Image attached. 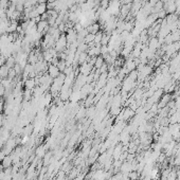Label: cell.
<instances>
[{"instance_id": "obj_20", "label": "cell", "mask_w": 180, "mask_h": 180, "mask_svg": "<svg viewBox=\"0 0 180 180\" xmlns=\"http://www.w3.org/2000/svg\"><path fill=\"white\" fill-rule=\"evenodd\" d=\"M84 115H86V109L85 108H79V112L76 113V118L81 119L82 117H84Z\"/></svg>"}, {"instance_id": "obj_6", "label": "cell", "mask_w": 180, "mask_h": 180, "mask_svg": "<svg viewBox=\"0 0 180 180\" xmlns=\"http://www.w3.org/2000/svg\"><path fill=\"white\" fill-rule=\"evenodd\" d=\"M134 168H136V167H134V165H132V163L129 162V161H126L125 163L122 164V166H121L122 173H124V174H129L130 172H132Z\"/></svg>"}, {"instance_id": "obj_19", "label": "cell", "mask_w": 180, "mask_h": 180, "mask_svg": "<svg viewBox=\"0 0 180 180\" xmlns=\"http://www.w3.org/2000/svg\"><path fill=\"white\" fill-rule=\"evenodd\" d=\"M109 7V0H100V7L103 10H107Z\"/></svg>"}, {"instance_id": "obj_4", "label": "cell", "mask_w": 180, "mask_h": 180, "mask_svg": "<svg viewBox=\"0 0 180 180\" xmlns=\"http://www.w3.org/2000/svg\"><path fill=\"white\" fill-rule=\"evenodd\" d=\"M48 74H49L52 79H55V77H57V76L62 73V72L59 71V69L57 66L55 65H52V64H49V67H48Z\"/></svg>"}, {"instance_id": "obj_1", "label": "cell", "mask_w": 180, "mask_h": 180, "mask_svg": "<svg viewBox=\"0 0 180 180\" xmlns=\"http://www.w3.org/2000/svg\"><path fill=\"white\" fill-rule=\"evenodd\" d=\"M68 45V41H67V37H66L65 34H62L60 37L55 41V45H54V49L57 53L64 52L66 49V47Z\"/></svg>"}, {"instance_id": "obj_11", "label": "cell", "mask_w": 180, "mask_h": 180, "mask_svg": "<svg viewBox=\"0 0 180 180\" xmlns=\"http://www.w3.org/2000/svg\"><path fill=\"white\" fill-rule=\"evenodd\" d=\"M9 70H10V68L7 65L1 66L0 67V79H7V74H9Z\"/></svg>"}, {"instance_id": "obj_22", "label": "cell", "mask_w": 180, "mask_h": 180, "mask_svg": "<svg viewBox=\"0 0 180 180\" xmlns=\"http://www.w3.org/2000/svg\"><path fill=\"white\" fill-rule=\"evenodd\" d=\"M84 179V175H77L75 178H73L72 180H83Z\"/></svg>"}, {"instance_id": "obj_8", "label": "cell", "mask_w": 180, "mask_h": 180, "mask_svg": "<svg viewBox=\"0 0 180 180\" xmlns=\"http://www.w3.org/2000/svg\"><path fill=\"white\" fill-rule=\"evenodd\" d=\"M34 7H35V10L37 11V13L39 14L40 16L46 13L47 10H48L47 9V3H37Z\"/></svg>"}, {"instance_id": "obj_2", "label": "cell", "mask_w": 180, "mask_h": 180, "mask_svg": "<svg viewBox=\"0 0 180 180\" xmlns=\"http://www.w3.org/2000/svg\"><path fill=\"white\" fill-rule=\"evenodd\" d=\"M151 67L141 64V67L139 68V72H138V77L143 79L145 77H147L151 74Z\"/></svg>"}, {"instance_id": "obj_7", "label": "cell", "mask_w": 180, "mask_h": 180, "mask_svg": "<svg viewBox=\"0 0 180 180\" xmlns=\"http://www.w3.org/2000/svg\"><path fill=\"white\" fill-rule=\"evenodd\" d=\"M12 164H13L12 157H11V155H7L3 158V160L1 162V166H3V168H7V167H11Z\"/></svg>"}, {"instance_id": "obj_9", "label": "cell", "mask_w": 180, "mask_h": 180, "mask_svg": "<svg viewBox=\"0 0 180 180\" xmlns=\"http://www.w3.org/2000/svg\"><path fill=\"white\" fill-rule=\"evenodd\" d=\"M87 29V31H88V33H91V34H96V33L100 31V26H98V23H96V22H93V23H91L90 26H87L86 28Z\"/></svg>"}, {"instance_id": "obj_3", "label": "cell", "mask_w": 180, "mask_h": 180, "mask_svg": "<svg viewBox=\"0 0 180 180\" xmlns=\"http://www.w3.org/2000/svg\"><path fill=\"white\" fill-rule=\"evenodd\" d=\"M92 68H93V65H92L91 62H86L81 65V67H79V72H81V74H83V75L88 76L92 73Z\"/></svg>"}, {"instance_id": "obj_23", "label": "cell", "mask_w": 180, "mask_h": 180, "mask_svg": "<svg viewBox=\"0 0 180 180\" xmlns=\"http://www.w3.org/2000/svg\"><path fill=\"white\" fill-rule=\"evenodd\" d=\"M4 109V103L2 101H0V113H1V111Z\"/></svg>"}, {"instance_id": "obj_12", "label": "cell", "mask_w": 180, "mask_h": 180, "mask_svg": "<svg viewBox=\"0 0 180 180\" xmlns=\"http://www.w3.org/2000/svg\"><path fill=\"white\" fill-rule=\"evenodd\" d=\"M170 94H166L164 95V96H162V98L159 100V104H158V107L159 108H162V107H166L167 103H168V101H170Z\"/></svg>"}, {"instance_id": "obj_16", "label": "cell", "mask_w": 180, "mask_h": 180, "mask_svg": "<svg viewBox=\"0 0 180 180\" xmlns=\"http://www.w3.org/2000/svg\"><path fill=\"white\" fill-rule=\"evenodd\" d=\"M93 40H94V34H91V33H88L87 35H86V37H85V39H84V43H87V45H94L93 43Z\"/></svg>"}, {"instance_id": "obj_13", "label": "cell", "mask_w": 180, "mask_h": 180, "mask_svg": "<svg viewBox=\"0 0 180 180\" xmlns=\"http://www.w3.org/2000/svg\"><path fill=\"white\" fill-rule=\"evenodd\" d=\"M104 64H105V59L103 56H96V57H95V62H94L95 69H100Z\"/></svg>"}, {"instance_id": "obj_14", "label": "cell", "mask_w": 180, "mask_h": 180, "mask_svg": "<svg viewBox=\"0 0 180 180\" xmlns=\"http://www.w3.org/2000/svg\"><path fill=\"white\" fill-rule=\"evenodd\" d=\"M4 65H7L9 68H14V66L16 65V60H15V57H14L13 55L10 56V57H7V59H5V64Z\"/></svg>"}, {"instance_id": "obj_15", "label": "cell", "mask_w": 180, "mask_h": 180, "mask_svg": "<svg viewBox=\"0 0 180 180\" xmlns=\"http://www.w3.org/2000/svg\"><path fill=\"white\" fill-rule=\"evenodd\" d=\"M110 37H111V34H104L103 33V36H102V40H101V46H108V43L110 40Z\"/></svg>"}, {"instance_id": "obj_5", "label": "cell", "mask_w": 180, "mask_h": 180, "mask_svg": "<svg viewBox=\"0 0 180 180\" xmlns=\"http://www.w3.org/2000/svg\"><path fill=\"white\" fill-rule=\"evenodd\" d=\"M46 154H47V146L46 145H39L38 147L36 148L35 155L38 159H43Z\"/></svg>"}, {"instance_id": "obj_18", "label": "cell", "mask_w": 180, "mask_h": 180, "mask_svg": "<svg viewBox=\"0 0 180 180\" xmlns=\"http://www.w3.org/2000/svg\"><path fill=\"white\" fill-rule=\"evenodd\" d=\"M57 67H58L59 71L62 72L64 70H65V68L67 67V62H66V60H62V59H59L58 64H57Z\"/></svg>"}, {"instance_id": "obj_17", "label": "cell", "mask_w": 180, "mask_h": 180, "mask_svg": "<svg viewBox=\"0 0 180 180\" xmlns=\"http://www.w3.org/2000/svg\"><path fill=\"white\" fill-rule=\"evenodd\" d=\"M113 158H115V160H119V158L122 156V147L119 145V146H117V147L115 148V151H113Z\"/></svg>"}, {"instance_id": "obj_10", "label": "cell", "mask_w": 180, "mask_h": 180, "mask_svg": "<svg viewBox=\"0 0 180 180\" xmlns=\"http://www.w3.org/2000/svg\"><path fill=\"white\" fill-rule=\"evenodd\" d=\"M24 87H26V89L33 90V89L36 87L35 79H26V81H24Z\"/></svg>"}, {"instance_id": "obj_21", "label": "cell", "mask_w": 180, "mask_h": 180, "mask_svg": "<svg viewBox=\"0 0 180 180\" xmlns=\"http://www.w3.org/2000/svg\"><path fill=\"white\" fill-rule=\"evenodd\" d=\"M4 64H5V58H4L3 56L0 55V67H1V66H3Z\"/></svg>"}]
</instances>
